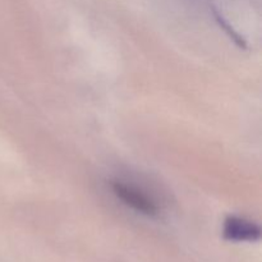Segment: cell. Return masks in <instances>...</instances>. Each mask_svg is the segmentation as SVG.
I'll list each match as a JSON object with an SVG mask.
<instances>
[{
    "label": "cell",
    "instance_id": "obj_1",
    "mask_svg": "<svg viewBox=\"0 0 262 262\" xmlns=\"http://www.w3.org/2000/svg\"><path fill=\"white\" fill-rule=\"evenodd\" d=\"M112 188L115 196L130 209L136 210L143 215H147V216H154V215L158 214V205L152 200L148 199L147 194L141 192L140 189L122 183V182H114Z\"/></svg>",
    "mask_w": 262,
    "mask_h": 262
},
{
    "label": "cell",
    "instance_id": "obj_2",
    "mask_svg": "<svg viewBox=\"0 0 262 262\" xmlns=\"http://www.w3.org/2000/svg\"><path fill=\"white\" fill-rule=\"evenodd\" d=\"M224 235L230 241H256L260 238V228L245 219L230 216L225 220Z\"/></svg>",
    "mask_w": 262,
    "mask_h": 262
}]
</instances>
